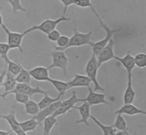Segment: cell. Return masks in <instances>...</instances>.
Wrapping results in <instances>:
<instances>
[{
  "label": "cell",
  "mask_w": 146,
  "mask_h": 135,
  "mask_svg": "<svg viewBox=\"0 0 146 135\" xmlns=\"http://www.w3.org/2000/svg\"><path fill=\"white\" fill-rule=\"evenodd\" d=\"M117 114L133 116L137 114H146V112L135 106L134 105H133V103H128L124 104V106H122L119 110L115 112V114Z\"/></svg>",
  "instance_id": "e0dca14e"
},
{
  "label": "cell",
  "mask_w": 146,
  "mask_h": 135,
  "mask_svg": "<svg viewBox=\"0 0 146 135\" xmlns=\"http://www.w3.org/2000/svg\"><path fill=\"white\" fill-rule=\"evenodd\" d=\"M12 133V130H11L10 131H4V130H0V135H9Z\"/></svg>",
  "instance_id": "74e56055"
},
{
  "label": "cell",
  "mask_w": 146,
  "mask_h": 135,
  "mask_svg": "<svg viewBox=\"0 0 146 135\" xmlns=\"http://www.w3.org/2000/svg\"><path fill=\"white\" fill-rule=\"evenodd\" d=\"M20 126L22 128L23 131L24 133H27V132L34 131L37 128V126L38 125V123L37 122L35 118H32L31 119L27 120V121H24V122H19Z\"/></svg>",
  "instance_id": "d4e9b609"
},
{
  "label": "cell",
  "mask_w": 146,
  "mask_h": 135,
  "mask_svg": "<svg viewBox=\"0 0 146 135\" xmlns=\"http://www.w3.org/2000/svg\"><path fill=\"white\" fill-rule=\"evenodd\" d=\"M74 4L78 7H80L82 8L90 7L91 8V10L94 13L96 11V9L94 7V5L92 3L91 0H75Z\"/></svg>",
  "instance_id": "d6a6232c"
},
{
  "label": "cell",
  "mask_w": 146,
  "mask_h": 135,
  "mask_svg": "<svg viewBox=\"0 0 146 135\" xmlns=\"http://www.w3.org/2000/svg\"><path fill=\"white\" fill-rule=\"evenodd\" d=\"M89 89V94L86 98H84V102H86L90 106H96L99 104H106L110 105V102H108L106 99V95L104 94H100L94 91L92 88L88 86Z\"/></svg>",
  "instance_id": "8fae6325"
},
{
  "label": "cell",
  "mask_w": 146,
  "mask_h": 135,
  "mask_svg": "<svg viewBox=\"0 0 146 135\" xmlns=\"http://www.w3.org/2000/svg\"><path fill=\"white\" fill-rule=\"evenodd\" d=\"M48 82H50V83L54 86L56 90L59 92V94H65V93L66 92L67 90H70L69 86H68V82H63V81H60L58 79H53V78H49Z\"/></svg>",
  "instance_id": "7402d4cb"
},
{
  "label": "cell",
  "mask_w": 146,
  "mask_h": 135,
  "mask_svg": "<svg viewBox=\"0 0 146 135\" xmlns=\"http://www.w3.org/2000/svg\"><path fill=\"white\" fill-rule=\"evenodd\" d=\"M1 9H2V7H0V11H1ZM3 24V16L1 15V12H0V27H1Z\"/></svg>",
  "instance_id": "f35d334b"
},
{
  "label": "cell",
  "mask_w": 146,
  "mask_h": 135,
  "mask_svg": "<svg viewBox=\"0 0 146 135\" xmlns=\"http://www.w3.org/2000/svg\"><path fill=\"white\" fill-rule=\"evenodd\" d=\"M98 60L97 56L94 54L92 55L90 60L87 62L86 67V74L91 79V82L94 84V91H105V89L100 85L98 81Z\"/></svg>",
  "instance_id": "3957f363"
},
{
  "label": "cell",
  "mask_w": 146,
  "mask_h": 135,
  "mask_svg": "<svg viewBox=\"0 0 146 135\" xmlns=\"http://www.w3.org/2000/svg\"><path fill=\"white\" fill-rule=\"evenodd\" d=\"M14 92H21V93L26 94H27L30 97V98H31L35 94H49V91H45L42 89H41L39 86L32 87V86H30V84L19 83V82H17L15 88L13 90H11V91L8 92L7 94V95L13 94Z\"/></svg>",
  "instance_id": "9c48e42d"
},
{
  "label": "cell",
  "mask_w": 146,
  "mask_h": 135,
  "mask_svg": "<svg viewBox=\"0 0 146 135\" xmlns=\"http://www.w3.org/2000/svg\"><path fill=\"white\" fill-rule=\"evenodd\" d=\"M7 65H6V67H4V70H3V72L0 74V87L3 86V84L4 82V78H5V77H6V74H7Z\"/></svg>",
  "instance_id": "8d00e7d4"
},
{
  "label": "cell",
  "mask_w": 146,
  "mask_h": 135,
  "mask_svg": "<svg viewBox=\"0 0 146 135\" xmlns=\"http://www.w3.org/2000/svg\"><path fill=\"white\" fill-rule=\"evenodd\" d=\"M0 118H2V114H0Z\"/></svg>",
  "instance_id": "ab89813d"
},
{
  "label": "cell",
  "mask_w": 146,
  "mask_h": 135,
  "mask_svg": "<svg viewBox=\"0 0 146 135\" xmlns=\"http://www.w3.org/2000/svg\"><path fill=\"white\" fill-rule=\"evenodd\" d=\"M2 118L5 119L10 125V126L11 128L12 132H15L16 134L18 135H26L27 134L24 133L22 130V128L20 126L19 122L17 120L15 116V111L10 112L9 114L6 115H2Z\"/></svg>",
  "instance_id": "7c38bea8"
},
{
  "label": "cell",
  "mask_w": 146,
  "mask_h": 135,
  "mask_svg": "<svg viewBox=\"0 0 146 135\" xmlns=\"http://www.w3.org/2000/svg\"><path fill=\"white\" fill-rule=\"evenodd\" d=\"M5 63H6V65H7V71L11 73L12 74L15 75V77L19 74L20 70H21V64L19 63H16V62H14L10 59Z\"/></svg>",
  "instance_id": "83f0119b"
},
{
  "label": "cell",
  "mask_w": 146,
  "mask_h": 135,
  "mask_svg": "<svg viewBox=\"0 0 146 135\" xmlns=\"http://www.w3.org/2000/svg\"><path fill=\"white\" fill-rule=\"evenodd\" d=\"M115 42L113 39L112 38L109 41V43L107 45L103 48L102 50L100 51L98 55H97V60H98V68L101 67V66L104 64L106 62L110 61L114 58L115 54L114 51H113V47H114Z\"/></svg>",
  "instance_id": "ba28073f"
},
{
  "label": "cell",
  "mask_w": 146,
  "mask_h": 135,
  "mask_svg": "<svg viewBox=\"0 0 146 135\" xmlns=\"http://www.w3.org/2000/svg\"><path fill=\"white\" fill-rule=\"evenodd\" d=\"M62 4L64 5V10H63V15L65 16V15L66 14V11H67L68 7L70 6V5H73L74 4L75 0H60Z\"/></svg>",
  "instance_id": "d590c367"
},
{
  "label": "cell",
  "mask_w": 146,
  "mask_h": 135,
  "mask_svg": "<svg viewBox=\"0 0 146 135\" xmlns=\"http://www.w3.org/2000/svg\"><path fill=\"white\" fill-rule=\"evenodd\" d=\"M70 38L68 36L66 35H61L59 39L56 41L57 43V46H56L55 50L56 51H62L64 47H66V46L69 43Z\"/></svg>",
  "instance_id": "1f68e13d"
},
{
  "label": "cell",
  "mask_w": 146,
  "mask_h": 135,
  "mask_svg": "<svg viewBox=\"0 0 146 135\" xmlns=\"http://www.w3.org/2000/svg\"><path fill=\"white\" fill-rule=\"evenodd\" d=\"M91 82V79L88 76L77 74L71 81L68 82V86L70 89L74 87H88L90 86Z\"/></svg>",
  "instance_id": "5bb4252c"
},
{
  "label": "cell",
  "mask_w": 146,
  "mask_h": 135,
  "mask_svg": "<svg viewBox=\"0 0 146 135\" xmlns=\"http://www.w3.org/2000/svg\"><path fill=\"white\" fill-rule=\"evenodd\" d=\"M15 94V101L21 104H25L28 100L30 99V97L23 94V93H21V92H14L13 93Z\"/></svg>",
  "instance_id": "836d02e7"
},
{
  "label": "cell",
  "mask_w": 146,
  "mask_h": 135,
  "mask_svg": "<svg viewBox=\"0 0 146 135\" xmlns=\"http://www.w3.org/2000/svg\"><path fill=\"white\" fill-rule=\"evenodd\" d=\"M53 59L52 64L48 67V70H50L52 68H60L63 71V75H66L67 73L68 66H69V59L66 53L62 51H54L49 54Z\"/></svg>",
  "instance_id": "277c9868"
},
{
  "label": "cell",
  "mask_w": 146,
  "mask_h": 135,
  "mask_svg": "<svg viewBox=\"0 0 146 135\" xmlns=\"http://www.w3.org/2000/svg\"><path fill=\"white\" fill-rule=\"evenodd\" d=\"M48 94H44L43 98L38 103L40 110L47 107L50 105H51L52 103H54V102H55L57 101H58V100L61 99V98H62V97H63V94H59L58 96L56 97V98H51V97H50Z\"/></svg>",
  "instance_id": "44dd1931"
},
{
  "label": "cell",
  "mask_w": 146,
  "mask_h": 135,
  "mask_svg": "<svg viewBox=\"0 0 146 135\" xmlns=\"http://www.w3.org/2000/svg\"><path fill=\"white\" fill-rule=\"evenodd\" d=\"M132 77H133L132 73H127L128 82H127L126 90H125V91L124 93V97H123L124 104L133 103L135 99L136 93H135V90H133V86Z\"/></svg>",
  "instance_id": "4fadbf2b"
},
{
  "label": "cell",
  "mask_w": 146,
  "mask_h": 135,
  "mask_svg": "<svg viewBox=\"0 0 146 135\" xmlns=\"http://www.w3.org/2000/svg\"><path fill=\"white\" fill-rule=\"evenodd\" d=\"M75 109H77L79 111V114L81 115V119L78 120L76 122L77 124L84 123L86 126H90V123L88 122V120L90 118V106L86 102H83L82 106H75Z\"/></svg>",
  "instance_id": "2e32d148"
},
{
  "label": "cell",
  "mask_w": 146,
  "mask_h": 135,
  "mask_svg": "<svg viewBox=\"0 0 146 135\" xmlns=\"http://www.w3.org/2000/svg\"><path fill=\"white\" fill-rule=\"evenodd\" d=\"M1 27L7 35V43L10 45L11 49H19L20 52L23 53V50L22 47V42L25 35L29 33L27 30L25 31L23 33H18V32L11 31L4 23Z\"/></svg>",
  "instance_id": "8992f818"
},
{
  "label": "cell",
  "mask_w": 146,
  "mask_h": 135,
  "mask_svg": "<svg viewBox=\"0 0 146 135\" xmlns=\"http://www.w3.org/2000/svg\"><path fill=\"white\" fill-rule=\"evenodd\" d=\"M8 3L11 4L12 7V10L13 12L16 14L18 11H23L26 12L27 10L23 7V5L21 4V0H7Z\"/></svg>",
  "instance_id": "f546056e"
},
{
  "label": "cell",
  "mask_w": 146,
  "mask_h": 135,
  "mask_svg": "<svg viewBox=\"0 0 146 135\" xmlns=\"http://www.w3.org/2000/svg\"><path fill=\"white\" fill-rule=\"evenodd\" d=\"M15 80L17 82H19V83L30 84L31 80V76L29 73V70H26L21 65V70H20L19 74L15 77Z\"/></svg>",
  "instance_id": "cb8c5ba5"
},
{
  "label": "cell",
  "mask_w": 146,
  "mask_h": 135,
  "mask_svg": "<svg viewBox=\"0 0 146 135\" xmlns=\"http://www.w3.org/2000/svg\"><path fill=\"white\" fill-rule=\"evenodd\" d=\"M24 105H25V110H26V113L27 114L34 116L36 115L39 112L40 109L38 103H36L35 102H34L31 98L28 100Z\"/></svg>",
  "instance_id": "484cf974"
},
{
  "label": "cell",
  "mask_w": 146,
  "mask_h": 135,
  "mask_svg": "<svg viewBox=\"0 0 146 135\" xmlns=\"http://www.w3.org/2000/svg\"><path fill=\"white\" fill-rule=\"evenodd\" d=\"M96 17L98 18V19L99 21V23H100V27L102 28H103L106 32V38L105 39H103L100 40L98 42H96V43H92L91 44V47H92V51H93V54L94 55H98L100 51L102 50L103 48L105 47L107 45V43H109V41L110 40V39L113 38V36L114 35L115 32L117 31V30H114V29H112L110 28L108 25L105 23L104 22L102 21V19H101V17L99 16L98 13V11L95 12L94 13Z\"/></svg>",
  "instance_id": "6da1fadb"
},
{
  "label": "cell",
  "mask_w": 146,
  "mask_h": 135,
  "mask_svg": "<svg viewBox=\"0 0 146 135\" xmlns=\"http://www.w3.org/2000/svg\"><path fill=\"white\" fill-rule=\"evenodd\" d=\"M90 118H91V119L93 120L95 123L97 124L99 127L102 129V130L104 134L111 135V134H117V130L113 127L112 126H105V125H103L102 122H100V121H99L98 119H97V118H96L95 117H94L93 115H91Z\"/></svg>",
  "instance_id": "4316f807"
},
{
  "label": "cell",
  "mask_w": 146,
  "mask_h": 135,
  "mask_svg": "<svg viewBox=\"0 0 146 135\" xmlns=\"http://www.w3.org/2000/svg\"><path fill=\"white\" fill-rule=\"evenodd\" d=\"M62 98H61V99H59L58 101L54 102V103H52L51 105H50L47 107L40 110L39 112H38L36 115L33 116V118H35V119L37 121V122L38 123V125H42V122H43V120L45 119L46 117H48V116L50 115H52V114L55 112L56 110L59 107L60 105H61V102H62Z\"/></svg>",
  "instance_id": "30bf717a"
},
{
  "label": "cell",
  "mask_w": 146,
  "mask_h": 135,
  "mask_svg": "<svg viewBox=\"0 0 146 135\" xmlns=\"http://www.w3.org/2000/svg\"><path fill=\"white\" fill-rule=\"evenodd\" d=\"M113 59L117 60V61H118L119 63L122 65L124 68L126 70L127 73H132L133 70L136 67L134 63V57L131 55L129 51L128 52L126 55L122 58L115 55Z\"/></svg>",
  "instance_id": "ac0fdd59"
},
{
  "label": "cell",
  "mask_w": 146,
  "mask_h": 135,
  "mask_svg": "<svg viewBox=\"0 0 146 135\" xmlns=\"http://www.w3.org/2000/svg\"><path fill=\"white\" fill-rule=\"evenodd\" d=\"M61 36V34L60 32L58 31V30H53L52 31H50L49 34H47V37L50 41L51 42H56L57 40L59 39V37Z\"/></svg>",
  "instance_id": "e575fe53"
},
{
  "label": "cell",
  "mask_w": 146,
  "mask_h": 135,
  "mask_svg": "<svg viewBox=\"0 0 146 135\" xmlns=\"http://www.w3.org/2000/svg\"><path fill=\"white\" fill-rule=\"evenodd\" d=\"M84 102V98H78V96L76 94V92H72V96L67 100L62 101L60 106L55 110V112L52 114L54 117H58V116L66 114V112L70 111L71 109H75V104L78 102Z\"/></svg>",
  "instance_id": "52a82bcc"
},
{
  "label": "cell",
  "mask_w": 146,
  "mask_h": 135,
  "mask_svg": "<svg viewBox=\"0 0 146 135\" xmlns=\"http://www.w3.org/2000/svg\"><path fill=\"white\" fill-rule=\"evenodd\" d=\"M5 78H6V80L4 81L3 84V86H4V89H5L4 90L5 93L4 94H0V97L4 98V99H6L7 94L8 92L13 90L15 88L16 84H17V82H16L15 80V76L13 75L11 73L7 71V74H6Z\"/></svg>",
  "instance_id": "d6986e66"
},
{
  "label": "cell",
  "mask_w": 146,
  "mask_h": 135,
  "mask_svg": "<svg viewBox=\"0 0 146 135\" xmlns=\"http://www.w3.org/2000/svg\"><path fill=\"white\" fill-rule=\"evenodd\" d=\"M57 124V118L53 115L46 117L43 120V134L48 135L50 134L53 127Z\"/></svg>",
  "instance_id": "ffe728a7"
},
{
  "label": "cell",
  "mask_w": 146,
  "mask_h": 135,
  "mask_svg": "<svg viewBox=\"0 0 146 135\" xmlns=\"http://www.w3.org/2000/svg\"><path fill=\"white\" fill-rule=\"evenodd\" d=\"M65 21H70V18H67L66 16L62 15V17H60L57 19H46L43 21L42 23H41L39 25H37V26H34L32 27L27 29L28 32L34 31L35 30H38V31H40L43 32L44 34H49L50 32L52 31L53 30L56 29V27L58 25L61 23L62 22H65Z\"/></svg>",
  "instance_id": "5b68a950"
},
{
  "label": "cell",
  "mask_w": 146,
  "mask_h": 135,
  "mask_svg": "<svg viewBox=\"0 0 146 135\" xmlns=\"http://www.w3.org/2000/svg\"><path fill=\"white\" fill-rule=\"evenodd\" d=\"M74 33L72 35L71 38H70L69 43L66 46V47L63 48L62 51L67 50L68 48L70 47H82L86 45H90L92 44V35H93V31H89L88 33H81L78 31L77 29H74Z\"/></svg>",
  "instance_id": "7a4b0ae2"
},
{
  "label": "cell",
  "mask_w": 146,
  "mask_h": 135,
  "mask_svg": "<svg viewBox=\"0 0 146 135\" xmlns=\"http://www.w3.org/2000/svg\"><path fill=\"white\" fill-rule=\"evenodd\" d=\"M134 63L136 67L139 68H145L146 67L145 53H139L134 57Z\"/></svg>",
  "instance_id": "f1b7e54d"
},
{
  "label": "cell",
  "mask_w": 146,
  "mask_h": 135,
  "mask_svg": "<svg viewBox=\"0 0 146 135\" xmlns=\"http://www.w3.org/2000/svg\"><path fill=\"white\" fill-rule=\"evenodd\" d=\"M112 126L116 129L117 131H128V126L125 119L124 118L122 114H117V118L115 120L113 125H112Z\"/></svg>",
  "instance_id": "603a6c76"
},
{
  "label": "cell",
  "mask_w": 146,
  "mask_h": 135,
  "mask_svg": "<svg viewBox=\"0 0 146 135\" xmlns=\"http://www.w3.org/2000/svg\"><path fill=\"white\" fill-rule=\"evenodd\" d=\"M29 73L31 76V78L39 82L48 81V79L50 78L49 70L44 67H37L33 68L32 70H29Z\"/></svg>",
  "instance_id": "9a60e30c"
},
{
  "label": "cell",
  "mask_w": 146,
  "mask_h": 135,
  "mask_svg": "<svg viewBox=\"0 0 146 135\" xmlns=\"http://www.w3.org/2000/svg\"><path fill=\"white\" fill-rule=\"evenodd\" d=\"M11 50V47L8 43H0V55L2 59L7 62L9 58H8V52Z\"/></svg>",
  "instance_id": "4dcf8cb0"
}]
</instances>
